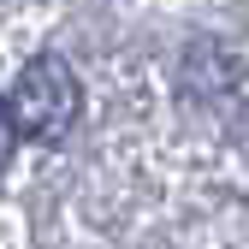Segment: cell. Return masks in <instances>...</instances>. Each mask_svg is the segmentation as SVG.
Returning a JSON list of instances; mask_svg holds the SVG:
<instances>
[{
    "instance_id": "7a4b0ae2",
    "label": "cell",
    "mask_w": 249,
    "mask_h": 249,
    "mask_svg": "<svg viewBox=\"0 0 249 249\" xmlns=\"http://www.w3.org/2000/svg\"><path fill=\"white\" fill-rule=\"evenodd\" d=\"M12 148H18V124H12V107H6V95H0V172H6Z\"/></svg>"
},
{
    "instance_id": "6da1fadb",
    "label": "cell",
    "mask_w": 249,
    "mask_h": 249,
    "mask_svg": "<svg viewBox=\"0 0 249 249\" xmlns=\"http://www.w3.org/2000/svg\"><path fill=\"white\" fill-rule=\"evenodd\" d=\"M6 107H12L18 137H30V142H66L71 124H77V107H83V83H77V71L59 53H36L18 71Z\"/></svg>"
}]
</instances>
